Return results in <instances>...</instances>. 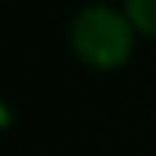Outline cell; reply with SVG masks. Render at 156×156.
Here are the masks:
<instances>
[{
    "label": "cell",
    "mask_w": 156,
    "mask_h": 156,
    "mask_svg": "<svg viewBox=\"0 0 156 156\" xmlns=\"http://www.w3.org/2000/svg\"><path fill=\"white\" fill-rule=\"evenodd\" d=\"M138 37L141 34L126 16V9L98 0H89L83 9H76L67 25V46L73 58L98 73L122 70L135 55Z\"/></svg>",
    "instance_id": "1"
},
{
    "label": "cell",
    "mask_w": 156,
    "mask_h": 156,
    "mask_svg": "<svg viewBox=\"0 0 156 156\" xmlns=\"http://www.w3.org/2000/svg\"><path fill=\"white\" fill-rule=\"evenodd\" d=\"M122 9L141 37L156 40V0H122Z\"/></svg>",
    "instance_id": "2"
},
{
    "label": "cell",
    "mask_w": 156,
    "mask_h": 156,
    "mask_svg": "<svg viewBox=\"0 0 156 156\" xmlns=\"http://www.w3.org/2000/svg\"><path fill=\"white\" fill-rule=\"evenodd\" d=\"M98 3H116V0H98Z\"/></svg>",
    "instance_id": "3"
}]
</instances>
